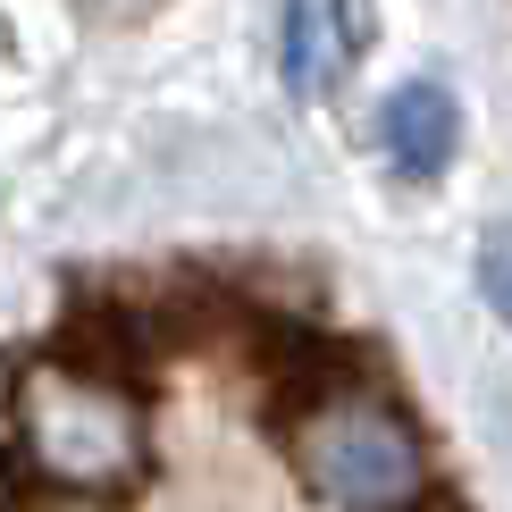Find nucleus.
<instances>
[{
  "instance_id": "nucleus-1",
  "label": "nucleus",
  "mask_w": 512,
  "mask_h": 512,
  "mask_svg": "<svg viewBox=\"0 0 512 512\" xmlns=\"http://www.w3.org/2000/svg\"><path fill=\"white\" fill-rule=\"evenodd\" d=\"M9 512H479L412 370L277 252L93 261L17 336Z\"/></svg>"
},
{
  "instance_id": "nucleus-4",
  "label": "nucleus",
  "mask_w": 512,
  "mask_h": 512,
  "mask_svg": "<svg viewBox=\"0 0 512 512\" xmlns=\"http://www.w3.org/2000/svg\"><path fill=\"white\" fill-rule=\"evenodd\" d=\"M479 286H487V303L512 319V227H487V244H479Z\"/></svg>"
},
{
  "instance_id": "nucleus-2",
  "label": "nucleus",
  "mask_w": 512,
  "mask_h": 512,
  "mask_svg": "<svg viewBox=\"0 0 512 512\" xmlns=\"http://www.w3.org/2000/svg\"><path fill=\"white\" fill-rule=\"evenodd\" d=\"M378 9L370 0H286V76L294 93H336L370 59Z\"/></svg>"
},
{
  "instance_id": "nucleus-3",
  "label": "nucleus",
  "mask_w": 512,
  "mask_h": 512,
  "mask_svg": "<svg viewBox=\"0 0 512 512\" xmlns=\"http://www.w3.org/2000/svg\"><path fill=\"white\" fill-rule=\"evenodd\" d=\"M454 143H462V110L445 101V84H403V93L387 101V160H395V177H412V185L445 177Z\"/></svg>"
}]
</instances>
